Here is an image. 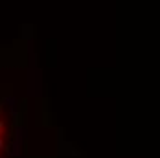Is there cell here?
Instances as JSON below:
<instances>
[{
  "mask_svg": "<svg viewBox=\"0 0 160 158\" xmlns=\"http://www.w3.org/2000/svg\"><path fill=\"white\" fill-rule=\"evenodd\" d=\"M4 129H6V123H4V121H2V120H0V136H2V134H4Z\"/></svg>",
  "mask_w": 160,
  "mask_h": 158,
  "instance_id": "obj_1",
  "label": "cell"
},
{
  "mask_svg": "<svg viewBox=\"0 0 160 158\" xmlns=\"http://www.w3.org/2000/svg\"><path fill=\"white\" fill-rule=\"evenodd\" d=\"M0 149H6V145H4V140H2V136H0Z\"/></svg>",
  "mask_w": 160,
  "mask_h": 158,
  "instance_id": "obj_2",
  "label": "cell"
}]
</instances>
